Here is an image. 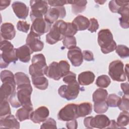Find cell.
Segmentation results:
<instances>
[{
    "label": "cell",
    "instance_id": "6da1fadb",
    "mask_svg": "<svg viewBox=\"0 0 129 129\" xmlns=\"http://www.w3.org/2000/svg\"><path fill=\"white\" fill-rule=\"evenodd\" d=\"M1 80L3 84L1 86V101L8 100L16 91V83L15 75L9 70H4L1 73Z\"/></svg>",
    "mask_w": 129,
    "mask_h": 129
},
{
    "label": "cell",
    "instance_id": "7a4b0ae2",
    "mask_svg": "<svg viewBox=\"0 0 129 129\" xmlns=\"http://www.w3.org/2000/svg\"><path fill=\"white\" fill-rule=\"evenodd\" d=\"M1 53L0 68H7L11 62L15 63L18 59L16 54L15 48L12 43L8 40H1L0 43Z\"/></svg>",
    "mask_w": 129,
    "mask_h": 129
},
{
    "label": "cell",
    "instance_id": "3957f363",
    "mask_svg": "<svg viewBox=\"0 0 129 129\" xmlns=\"http://www.w3.org/2000/svg\"><path fill=\"white\" fill-rule=\"evenodd\" d=\"M68 27V23L62 20H57L51 27L49 32L46 35V41L53 45L61 40L65 37Z\"/></svg>",
    "mask_w": 129,
    "mask_h": 129
},
{
    "label": "cell",
    "instance_id": "277c9868",
    "mask_svg": "<svg viewBox=\"0 0 129 129\" xmlns=\"http://www.w3.org/2000/svg\"><path fill=\"white\" fill-rule=\"evenodd\" d=\"M97 41L101 50L104 54H107L113 51L117 46L112 33L108 29H102L99 31Z\"/></svg>",
    "mask_w": 129,
    "mask_h": 129
},
{
    "label": "cell",
    "instance_id": "5b68a950",
    "mask_svg": "<svg viewBox=\"0 0 129 129\" xmlns=\"http://www.w3.org/2000/svg\"><path fill=\"white\" fill-rule=\"evenodd\" d=\"M70 65L66 60L51 62L47 68L45 75L50 79L58 81L70 72Z\"/></svg>",
    "mask_w": 129,
    "mask_h": 129
},
{
    "label": "cell",
    "instance_id": "8992f818",
    "mask_svg": "<svg viewBox=\"0 0 129 129\" xmlns=\"http://www.w3.org/2000/svg\"><path fill=\"white\" fill-rule=\"evenodd\" d=\"M32 64L29 66V73L31 77L41 76L45 75L48 66L44 55L42 53L35 54L31 60Z\"/></svg>",
    "mask_w": 129,
    "mask_h": 129
},
{
    "label": "cell",
    "instance_id": "52a82bcc",
    "mask_svg": "<svg viewBox=\"0 0 129 129\" xmlns=\"http://www.w3.org/2000/svg\"><path fill=\"white\" fill-rule=\"evenodd\" d=\"M110 122L109 118L104 114H98L94 117L92 116L86 117L84 119L85 126L88 128H107Z\"/></svg>",
    "mask_w": 129,
    "mask_h": 129
},
{
    "label": "cell",
    "instance_id": "ba28073f",
    "mask_svg": "<svg viewBox=\"0 0 129 129\" xmlns=\"http://www.w3.org/2000/svg\"><path fill=\"white\" fill-rule=\"evenodd\" d=\"M123 67V63L119 60H115L110 63L108 74L113 81L123 82L126 80V76Z\"/></svg>",
    "mask_w": 129,
    "mask_h": 129
},
{
    "label": "cell",
    "instance_id": "9c48e42d",
    "mask_svg": "<svg viewBox=\"0 0 129 129\" xmlns=\"http://www.w3.org/2000/svg\"><path fill=\"white\" fill-rule=\"evenodd\" d=\"M30 6L31 9L30 16L32 22L36 18H43L48 10V4L46 1H30Z\"/></svg>",
    "mask_w": 129,
    "mask_h": 129
},
{
    "label": "cell",
    "instance_id": "30bf717a",
    "mask_svg": "<svg viewBox=\"0 0 129 129\" xmlns=\"http://www.w3.org/2000/svg\"><path fill=\"white\" fill-rule=\"evenodd\" d=\"M17 97L22 107H33L31 100L32 87L31 84L17 86Z\"/></svg>",
    "mask_w": 129,
    "mask_h": 129
},
{
    "label": "cell",
    "instance_id": "8fae6325",
    "mask_svg": "<svg viewBox=\"0 0 129 129\" xmlns=\"http://www.w3.org/2000/svg\"><path fill=\"white\" fill-rule=\"evenodd\" d=\"M80 89V84L76 81L73 84L61 86L58 90V93L61 97L67 100H72L77 98Z\"/></svg>",
    "mask_w": 129,
    "mask_h": 129
},
{
    "label": "cell",
    "instance_id": "7c38bea8",
    "mask_svg": "<svg viewBox=\"0 0 129 129\" xmlns=\"http://www.w3.org/2000/svg\"><path fill=\"white\" fill-rule=\"evenodd\" d=\"M57 118L59 120L66 121L78 118L77 104L75 103L67 104L59 111Z\"/></svg>",
    "mask_w": 129,
    "mask_h": 129
},
{
    "label": "cell",
    "instance_id": "4fadbf2b",
    "mask_svg": "<svg viewBox=\"0 0 129 129\" xmlns=\"http://www.w3.org/2000/svg\"><path fill=\"white\" fill-rule=\"evenodd\" d=\"M32 22L30 32L39 37L49 31L51 28V24L43 18H36Z\"/></svg>",
    "mask_w": 129,
    "mask_h": 129
},
{
    "label": "cell",
    "instance_id": "5bb4252c",
    "mask_svg": "<svg viewBox=\"0 0 129 129\" xmlns=\"http://www.w3.org/2000/svg\"><path fill=\"white\" fill-rule=\"evenodd\" d=\"M66 16V11L65 8L62 6L49 8L44 17L47 21L50 24H53L56 22L58 19L64 18Z\"/></svg>",
    "mask_w": 129,
    "mask_h": 129
},
{
    "label": "cell",
    "instance_id": "9a60e30c",
    "mask_svg": "<svg viewBox=\"0 0 129 129\" xmlns=\"http://www.w3.org/2000/svg\"><path fill=\"white\" fill-rule=\"evenodd\" d=\"M26 43L33 53L41 51L44 47V43L41 41L40 37L31 32L27 35Z\"/></svg>",
    "mask_w": 129,
    "mask_h": 129
},
{
    "label": "cell",
    "instance_id": "2e32d148",
    "mask_svg": "<svg viewBox=\"0 0 129 129\" xmlns=\"http://www.w3.org/2000/svg\"><path fill=\"white\" fill-rule=\"evenodd\" d=\"M49 115V111L46 106H40L33 111L30 116V119L35 123H40L44 121Z\"/></svg>",
    "mask_w": 129,
    "mask_h": 129
},
{
    "label": "cell",
    "instance_id": "e0dca14e",
    "mask_svg": "<svg viewBox=\"0 0 129 129\" xmlns=\"http://www.w3.org/2000/svg\"><path fill=\"white\" fill-rule=\"evenodd\" d=\"M67 56L74 67H79L83 61V56L81 49L78 46L69 49L68 51Z\"/></svg>",
    "mask_w": 129,
    "mask_h": 129
},
{
    "label": "cell",
    "instance_id": "ac0fdd59",
    "mask_svg": "<svg viewBox=\"0 0 129 129\" xmlns=\"http://www.w3.org/2000/svg\"><path fill=\"white\" fill-rule=\"evenodd\" d=\"M12 7L15 14L19 19L24 20L28 16L29 9L25 3L16 1L12 4Z\"/></svg>",
    "mask_w": 129,
    "mask_h": 129
},
{
    "label": "cell",
    "instance_id": "d6986e66",
    "mask_svg": "<svg viewBox=\"0 0 129 129\" xmlns=\"http://www.w3.org/2000/svg\"><path fill=\"white\" fill-rule=\"evenodd\" d=\"M16 35L15 27L11 23L6 22L1 26V36L4 40H12Z\"/></svg>",
    "mask_w": 129,
    "mask_h": 129
},
{
    "label": "cell",
    "instance_id": "ffe728a7",
    "mask_svg": "<svg viewBox=\"0 0 129 129\" xmlns=\"http://www.w3.org/2000/svg\"><path fill=\"white\" fill-rule=\"evenodd\" d=\"M14 115H9L6 117H0V127L1 128H20V123Z\"/></svg>",
    "mask_w": 129,
    "mask_h": 129
},
{
    "label": "cell",
    "instance_id": "44dd1931",
    "mask_svg": "<svg viewBox=\"0 0 129 129\" xmlns=\"http://www.w3.org/2000/svg\"><path fill=\"white\" fill-rule=\"evenodd\" d=\"M15 51L17 58L20 61L24 63L29 61L31 58V54L33 53L30 48L26 44L15 48Z\"/></svg>",
    "mask_w": 129,
    "mask_h": 129
},
{
    "label": "cell",
    "instance_id": "7402d4cb",
    "mask_svg": "<svg viewBox=\"0 0 129 129\" xmlns=\"http://www.w3.org/2000/svg\"><path fill=\"white\" fill-rule=\"evenodd\" d=\"M117 13L121 15L119 18L120 26L123 29H127L129 27L128 16H129V7L128 4L125 5L121 7L118 11Z\"/></svg>",
    "mask_w": 129,
    "mask_h": 129
},
{
    "label": "cell",
    "instance_id": "603a6c76",
    "mask_svg": "<svg viewBox=\"0 0 129 129\" xmlns=\"http://www.w3.org/2000/svg\"><path fill=\"white\" fill-rule=\"evenodd\" d=\"M95 76L91 71H85L81 73L78 77V83L82 86H87L93 83Z\"/></svg>",
    "mask_w": 129,
    "mask_h": 129
},
{
    "label": "cell",
    "instance_id": "cb8c5ba5",
    "mask_svg": "<svg viewBox=\"0 0 129 129\" xmlns=\"http://www.w3.org/2000/svg\"><path fill=\"white\" fill-rule=\"evenodd\" d=\"M78 31H83L88 28L90 25L89 20L83 15L77 16L72 22Z\"/></svg>",
    "mask_w": 129,
    "mask_h": 129
},
{
    "label": "cell",
    "instance_id": "d4e9b609",
    "mask_svg": "<svg viewBox=\"0 0 129 129\" xmlns=\"http://www.w3.org/2000/svg\"><path fill=\"white\" fill-rule=\"evenodd\" d=\"M67 4L71 5L73 13L75 15H77L85 10L87 1L86 0H71L67 1Z\"/></svg>",
    "mask_w": 129,
    "mask_h": 129
},
{
    "label": "cell",
    "instance_id": "484cf974",
    "mask_svg": "<svg viewBox=\"0 0 129 129\" xmlns=\"http://www.w3.org/2000/svg\"><path fill=\"white\" fill-rule=\"evenodd\" d=\"M92 111V104L90 102H83L77 104L78 118L85 117Z\"/></svg>",
    "mask_w": 129,
    "mask_h": 129
},
{
    "label": "cell",
    "instance_id": "4316f807",
    "mask_svg": "<svg viewBox=\"0 0 129 129\" xmlns=\"http://www.w3.org/2000/svg\"><path fill=\"white\" fill-rule=\"evenodd\" d=\"M33 111V107H22L16 111V118L20 121L29 119H30V116Z\"/></svg>",
    "mask_w": 129,
    "mask_h": 129
},
{
    "label": "cell",
    "instance_id": "83f0119b",
    "mask_svg": "<svg viewBox=\"0 0 129 129\" xmlns=\"http://www.w3.org/2000/svg\"><path fill=\"white\" fill-rule=\"evenodd\" d=\"M32 84L34 86L39 90H46L48 86V80L44 76L31 77Z\"/></svg>",
    "mask_w": 129,
    "mask_h": 129
},
{
    "label": "cell",
    "instance_id": "f1b7e54d",
    "mask_svg": "<svg viewBox=\"0 0 129 129\" xmlns=\"http://www.w3.org/2000/svg\"><path fill=\"white\" fill-rule=\"evenodd\" d=\"M108 96V92L106 89L99 88L95 91L92 95L93 102H99L106 100Z\"/></svg>",
    "mask_w": 129,
    "mask_h": 129
},
{
    "label": "cell",
    "instance_id": "f546056e",
    "mask_svg": "<svg viewBox=\"0 0 129 129\" xmlns=\"http://www.w3.org/2000/svg\"><path fill=\"white\" fill-rule=\"evenodd\" d=\"M15 78L17 86L23 85L31 84L29 77L23 72H17L15 73Z\"/></svg>",
    "mask_w": 129,
    "mask_h": 129
},
{
    "label": "cell",
    "instance_id": "4dcf8cb0",
    "mask_svg": "<svg viewBox=\"0 0 129 129\" xmlns=\"http://www.w3.org/2000/svg\"><path fill=\"white\" fill-rule=\"evenodd\" d=\"M128 1H119V0H112L110 1L108 4V7L112 13H117L119 9L122 6L128 4Z\"/></svg>",
    "mask_w": 129,
    "mask_h": 129
},
{
    "label": "cell",
    "instance_id": "1f68e13d",
    "mask_svg": "<svg viewBox=\"0 0 129 129\" xmlns=\"http://www.w3.org/2000/svg\"><path fill=\"white\" fill-rule=\"evenodd\" d=\"M128 111H122V112L120 113L117 118L116 123L118 126L119 128H124L125 126L128 125Z\"/></svg>",
    "mask_w": 129,
    "mask_h": 129
},
{
    "label": "cell",
    "instance_id": "d6a6232c",
    "mask_svg": "<svg viewBox=\"0 0 129 129\" xmlns=\"http://www.w3.org/2000/svg\"><path fill=\"white\" fill-rule=\"evenodd\" d=\"M111 81L110 78L105 75L99 76L96 81V85L101 88H106L108 87Z\"/></svg>",
    "mask_w": 129,
    "mask_h": 129
},
{
    "label": "cell",
    "instance_id": "836d02e7",
    "mask_svg": "<svg viewBox=\"0 0 129 129\" xmlns=\"http://www.w3.org/2000/svg\"><path fill=\"white\" fill-rule=\"evenodd\" d=\"M121 99L120 97L115 94H110L107 96L106 102L109 107H116L119 105Z\"/></svg>",
    "mask_w": 129,
    "mask_h": 129
},
{
    "label": "cell",
    "instance_id": "e575fe53",
    "mask_svg": "<svg viewBox=\"0 0 129 129\" xmlns=\"http://www.w3.org/2000/svg\"><path fill=\"white\" fill-rule=\"evenodd\" d=\"M8 100L1 101L0 117H6L11 114V110Z\"/></svg>",
    "mask_w": 129,
    "mask_h": 129
},
{
    "label": "cell",
    "instance_id": "d590c367",
    "mask_svg": "<svg viewBox=\"0 0 129 129\" xmlns=\"http://www.w3.org/2000/svg\"><path fill=\"white\" fill-rule=\"evenodd\" d=\"M93 107L94 111L98 114L105 113L108 109V106L107 104L106 100L99 102H95L94 103Z\"/></svg>",
    "mask_w": 129,
    "mask_h": 129
},
{
    "label": "cell",
    "instance_id": "8d00e7d4",
    "mask_svg": "<svg viewBox=\"0 0 129 129\" xmlns=\"http://www.w3.org/2000/svg\"><path fill=\"white\" fill-rule=\"evenodd\" d=\"M62 40L63 46L68 49H72L76 46L77 41L74 36H65Z\"/></svg>",
    "mask_w": 129,
    "mask_h": 129
},
{
    "label": "cell",
    "instance_id": "74e56055",
    "mask_svg": "<svg viewBox=\"0 0 129 129\" xmlns=\"http://www.w3.org/2000/svg\"><path fill=\"white\" fill-rule=\"evenodd\" d=\"M116 53L121 58H127L129 56V49L128 47L124 45H118L115 49Z\"/></svg>",
    "mask_w": 129,
    "mask_h": 129
},
{
    "label": "cell",
    "instance_id": "f35d334b",
    "mask_svg": "<svg viewBox=\"0 0 129 129\" xmlns=\"http://www.w3.org/2000/svg\"><path fill=\"white\" fill-rule=\"evenodd\" d=\"M121 101L118 106V108L122 111H128V104H129V99H128V95H124L122 96L121 98Z\"/></svg>",
    "mask_w": 129,
    "mask_h": 129
},
{
    "label": "cell",
    "instance_id": "ab89813d",
    "mask_svg": "<svg viewBox=\"0 0 129 129\" xmlns=\"http://www.w3.org/2000/svg\"><path fill=\"white\" fill-rule=\"evenodd\" d=\"M40 128H57L56 122L55 120L52 118H47L40 126Z\"/></svg>",
    "mask_w": 129,
    "mask_h": 129
},
{
    "label": "cell",
    "instance_id": "60d3db41",
    "mask_svg": "<svg viewBox=\"0 0 129 129\" xmlns=\"http://www.w3.org/2000/svg\"><path fill=\"white\" fill-rule=\"evenodd\" d=\"M62 80L63 82L66 84H73L77 81L76 75L74 73L70 71L68 74L63 77Z\"/></svg>",
    "mask_w": 129,
    "mask_h": 129
},
{
    "label": "cell",
    "instance_id": "b9f144b4",
    "mask_svg": "<svg viewBox=\"0 0 129 129\" xmlns=\"http://www.w3.org/2000/svg\"><path fill=\"white\" fill-rule=\"evenodd\" d=\"M30 25L25 21H19L17 24V29L21 32L27 33L29 30Z\"/></svg>",
    "mask_w": 129,
    "mask_h": 129
},
{
    "label": "cell",
    "instance_id": "7bdbcfd3",
    "mask_svg": "<svg viewBox=\"0 0 129 129\" xmlns=\"http://www.w3.org/2000/svg\"><path fill=\"white\" fill-rule=\"evenodd\" d=\"M90 25L87 29L91 33L95 32L99 28V24L97 20L95 18H91L90 20Z\"/></svg>",
    "mask_w": 129,
    "mask_h": 129
},
{
    "label": "cell",
    "instance_id": "ee69618b",
    "mask_svg": "<svg viewBox=\"0 0 129 129\" xmlns=\"http://www.w3.org/2000/svg\"><path fill=\"white\" fill-rule=\"evenodd\" d=\"M68 27L66 31L65 36H74L78 32L76 27L72 23L67 22Z\"/></svg>",
    "mask_w": 129,
    "mask_h": 129
},
{
    "label": "cell",
    "instance_id": "f6af8a7d",
    "mask_svg": "<svg viewBox=\"0 0 129 129\" xmlns=\"http://www.w3.org/2000/svg\"><path fill=\"white\" fill-rule=\"evenodd\" d=\"M8 101L14 108H18L21 106V104L17 98L16 91L9 98Z\"/></svg>",
    "mask_w": 129,
    "mask_h": 129
},
{
    "label": "cell",
    "instance_id": "bcb514c9",
    "mask_svg": "<svg viewBox=\"0 0 129 129\" xmlns=\"http://www.w3.org/2000/svg\"><path fill=\"white\" fill-rule=\"evenodd\" d=\"M48 5L52 7H62L64 5L68 4L67 1H62V0H52V1H47Z\"/></svg>",
    "mask_w": 129,
    "mask_h": 129
},
{
    "label": "cell",
    "instance_id": "7dc6e473",
    "mask_svg": "<svg viewBox=\"0 0 129 129\" xmlns=\"http://www.w3.org/2000/svg\"><path fill=\"white\" fill-rule=\"evenodd\" d=\"M83 59L88 61H91L94 60V55L92 51L90 50H84L82 52Z\"/></svg>",
    "mask_w": 129,
    "mask_h": 129
},
{
    "label": "cell",
    "instance_id": "c3c4849f",
    "mask_svg": "<svg viewBox=\"0 0 129 129\" xmlns=\"http://www.w3.org/2000/svg\"><path fill=\"white\" fill-rule=\"evenodd\" d=\"M66 126L69 129H76L78 127V122L76 119H73L71 121H67Z\"/></svg>",
    "mask_w": 129,
    "mask_h": 129
},
{
    "label": "cell",
    "instance_id": "681fc988",
    "mask_svg": "<svg viewBox=\"0 0 129 129\" xmlns=\"http://www.w3.org/2000/svg\"><path fill=\"white\" fill-rule=\"evenodd\" d=\"M120 87L124 95H129V87L127 82L122 83L120 84Z\"/></svg>",
    "mask_w": 129,
    "mask_h": 129
},
{
    "label": "cell",
    "instance_id": "f907efd6",
    "mask_svg": "<svg viewBox=\"0 0 129 129\" xmlns=\"http://www.w3.org/2000/svg\"><path fill=\"white\" fill-rule=\"evenodd\" d=\"M11 1H7V0H1L0 1V10L2 11L6 8H7L8 6H9Z\"/></svg>",
    "mask_w": 129,
    "mask_h": 129
},
{
    "label": "cell",
    "instance_id": "816d5d0a",
    "mask_svg": "<svg viewBox=\"0 0 129 129\" xmlns=\"http://www.w3.org/2000/svg\"><path fill=\"white\" fill-rule=\"evenodd\" d=\"M107 128H119V127L117 125V124L116 123V122L115 121V120H110V124L109 125V126L107 127Z\"/></svg>",
    "mask_w": 129,
    "mask_h": 129
},
{
    "label": "cell",
    "instance_id": "f5cc1de1",
    "mask_svg": "<svg viewBox=\"0 0 129 129\" xmlns=\"http://www.w3.org/2000/svg\"><path fill=\"white\" fill-rule=\"evenodd\" d=\"M128 63H127L126 64V66H125V71H124V72H125V75H126V76L127 77H128Z\"/></svg>",
    "mask_w": 129,
    "mask_h": 129
},
{
    "label": "cell",
    "instance_id": "db71d44e",
    "mask_svg": "<svg viewBox=\"0 0 129 129\" xmlns=\"http://www.w3.org/2000/svg\"><path fill=\"white\" fill-rule=\"evenodd\" d=\"M95 2L97 3H99L100 5H103V4H104V3L106 2V1H95Z\"/></svg>",
    "mask_w": 129,
    "mask_h": 129
}]
</instances>
